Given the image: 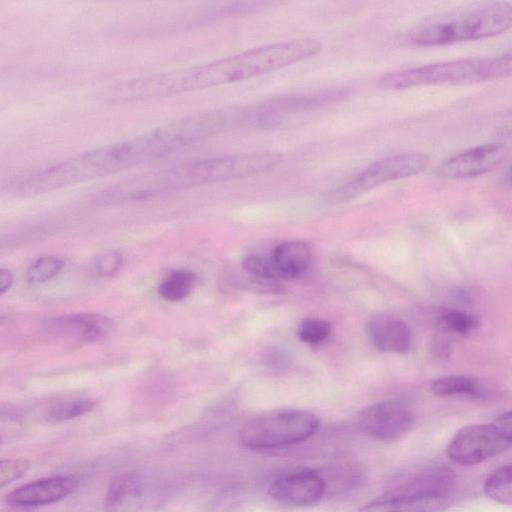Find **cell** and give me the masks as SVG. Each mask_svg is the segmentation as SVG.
I'll return each instance as SVG.
<instances>
[{
  "mask_svg": "<svg viewBox=\"0 0 512 512\" xmlns=\"http://www.w3.org/2000/svg\"><path fill=\"white\" fill-rule=\"evenodd\" d=\"M319 426L318 417L309 411H277L247 423L239 433V442L251 450L281 448L309 439Z\"/></svg>",
  "mask_w": 512,
  "mask_h": 512,
  "instance_id": "6",
  "label": "cell"
},
{
  "mask_svg": "<svg viewBox=\"0 0 512 512\" xmlns=\"http://www.w3.org/2000/svg\"><path fill=\"white\" fill-rule=\"evenodd\" d=\"M496 131L500 135L512 136V111L505 113L496 125Z\"/></svg>",
  "mask_w": 512,
  "mask_h": 512,
  "instance_id": "31",
  "label": "cell"
},
{
  "mask_svg": "<svg viewBox=\"0 0 512 512\" xmlns=\"http://www.w3.org/2000/svg\"><path fill=\"white\" fill-rule=\"evenodd\" d=\"M280 161L272 152L210 157L188 161L122 180L103 190L98 199L122 202L213 182L253 176Z\"/></svg>",
  "mask_w": 512,
  "mask_h": 512,
  "instance_id": "3",
  "label": "cell"
},
{
  "mask_svg": "<svg viewBox=\"0 0 512 512\" xmlns=\"http://www.w3.org/2000/svg\"><path fill=\"white\" fill-rule=\"evenodd\" d=\"M492 425L502 439L512 446V409L500 414Z\"/></svg>",
  "mask_w": 512,
  "mask_h": 512,
  "instance_id": "30",
  "label": "cell"
},
{
  "mask_svg": "<svg viewBox=\"0 0 512 512\" xmlns=\"http://www.w3.org/2000/svg\"><path fill=\"white\" fill-rule=\"evenodd\" d=\"M272 258L285 280L293 279L307 270L311 250L304 242L289 241L278 245L273 251Z\"/></svg>",
  "mask_w": 512,
  "mask_h": 512,
  "instance_id": "19",
  "label": "cell"
},
{
  "mask_svg": "<svg viewBox=\"0 0 512 512\" xmlns=\"http://www.w3.org/2000/svg\"><path fill=\"white\" fill-rule=\"evenodd\" d=\"M507 152L506 145L501 142L473 146L445 159L435 173L447 180L479 176L498 166Z\"/></svg>",
  "mask_w": 512,
  "mask_h": 512,
  "instance_id": "11",
  "label": "cell"
},
{
  "mask_svg": "<svg viewBox=\"0 0 512 512\" xmlns=\"http://www.w3.org/2000/svg\"><path fill=\"white\" fill-rule=\"evenodd\" d=\"M455 482L456 477L450 467L432 464L415 474L396 494L450 497Z\"/></svg>",
  "mask_w": 512,
  "mask_h": 512,
  "instance_id": "16",
  "label": "cell"
},
{
  "mask_svg": "<svg viewBox=\"0 0 512 512\" xmlns=\"http://www.w3.org/2000/svg\"><path fill=\"white\" fill-rule=\"evenodd\" d=\"M321 48L322 44L312 38L269 44L205 64L129 80L125 93L134 101L234 83L307 59Z\"/></svg>",
  "mask_w": 512,
  "mask_h": 512,
  "instance_id": "2",
  "label": "cell"
},
{
  "mask_svg": "<svg viewBox=\"0 0 512 512\" xmlns=\"http://www.w3.org/2000/svg\"><path fill=\"white\" fill-rule=\"evenodd\" d=\"M196 276L188 270H178L167 276L158 288L159 295L167 301H180L189 296Z\"/></svg>",
  "mask_w": 512,
  "mask_h": 512,
  "instance_id": "23",
  "label": "cell"
},
{
  "mask_svg": "<svg viewBox=\"0 0 512 512\" xmlns=\"http://www.w3.org/2000/svg\"><path fill=\"white\" fill-rule=\"evenodd\" d=\"M510 447L491 424H471L460 428L450 440L446 454L462 466H472L495 457Z\"/></svg>",
  "mask_w": 512,
  "mask_h": 512,
  "instance_id": "9",
  "label": "cell"
},
{
  "mask_svg": "<svg viewBox=\"0 0 512 512\" xmlns=\"http://www.w3.org/2000/svg\"><path fill=\"white\" fill-rule=\"evenodd\" d=\"M345 95L346 90L337 88L286 95L260 106L254 112V118L262 125H276L285 117L328 104Z\"/></svg>",
  "mask_w": 512,
  "mask_h": 512,
  "instance_id": "13",
  "label": "cell"
},
{
  "mask_svg": "<svg viewBox=\"0 0 512 512\" xmlns=\"http://www.w3.org/2000/svg\"><path fill=\"white\" fill-rule=\"evenodd\" d=\"M367 332L371 342L381 351L406 354L410 350V328L399 318L375 316L368 322Z\"/></svg>",
  "mask_w": 512,
  "mask_h": 512,
  "instance_id": "15",
  "label": "cell"
},
{
  "mask_svg": "<svg viewBox=\"0 0 512 512\" xmlns=\"http://www.w3.org/2000/svg\"><path fill=\"white\" fill-rule=\"evenodd\" d=\"M478 326V320L471 314L454 309L440 310L436 318L437 331L448 335H466Z\"/></svg>",
  "mask_w": 512,
  "mask_h": 512,
  "instance_id": "22",
  "label": "cell"
},
{
  "mask_svg": "<svg viewBox=\"0 0 512 512\" xmlns=\"http://www.w3.org/2000/svg\"><path fill=\"white\" fill-rule=\"evenodd\" d=\"M485 495L501 504L512 505V464L494 470L485 480Z\"/></svg>",
  "mask_w": 512,
  "mask_h": 512,
  "instance_id": "21",
  "label": "cell"
},
{
  "mask_svg": "<svg viewBox=\"0 0 512 512\" xmlns=\"http://www.w3.org/2000/svg\"><path fill=\"white\" fill-rule=\"evenodd\" d=\"M63 261L55 256H44L35 260L28 269L30 283H43L53 278L62 269Z\"/></svg>",
  "mask_w": 512,
  "mask_h": 512,
  "instance_id": "26",
  "label": "cell"
},
{
  "mask_svg": "<svg viewBox=\"0 0 512 512\" xmlns=\"http://www.w3.org/2000/svg\"><path fill=\"white\" fill-rule=\"evenodd\" d=\"M167 488L153 475L125 472L113 478L104 500L105 512H155L165 502Z\"/></svg>",
  "mask_w": 512,
  "mask_h": 512,
  "instance_id": "7",
  "label": "cell"
},
{
  "mask_svg": "<svg viewBox=\"0 0 512 512\" xmlns=\"http://www.w3.org/2000/svg\"><path fill=\"white\" fill-rule=\"evenodd\" d=\"M507 180H508V183L512 186V166L510 167V169L508 171Z\"/></svg>",
  "mask_w": 512,
  "mask_h": 512,
  "instance_id": "33",
  "label": "cell"
},
{
  "mask_svg": "<svg viewBox=\"0 0 512 512\" xmlns=\"http://www.w3.org/2000/svg\"><path fill=\"white\" fill-rule=\"evenodd\" d=\"M512 27V5L492 2L430 18L409 34L411 44L445 46L496 36Z\"/></svg>",
  "mask_w": 512,
  "mask_h": 512,
  "instance_id": "4",
  "label": "cell"
},
{
  "mask_svg": "<svg viewBox=\"0 0 512 512\" xmlns=\"http://www.w3.org/2000/svg\"><path fill=\"white\" fill-rule=\"evenodd\" d=\"M13 274L9 269L2 268L0 270V293L4 294L13 283Z\"/></svg>",
  "mask_w": 512,
  "mask_h": 512,
  "instance_id": "32",
  "label": "cell"
},
{
  "mask_svg": "<svg viewBox=\"0 0 512 512\" xmlns=\"http://www.w3.org/2000/svg\"><path fill=\"white\" fill-rule=\"evenodd\" d=\"M95 401L87 397L65 399L53 404L46 412L50 422H63L76 418L93 409Z\"/></svg>",
  "mask_w": 512,
  "mask_h": 512,
  "instance_id": "24",
  "label": "cell"
},
{
  "mask_svg": "<svg viewBox=\"0 0 512 512\" xmlns=\"http://www.w3.org/2000/svg\"><path fill=\"white\" fill-rule=\"evenodd\" d=\"M414 424V414L407 403L389 399L365 408L358 426L367 436L379 441H395L407 434Z\"/></svg>",
  "mask_w": 512,
  "mask_h": 512,
  "instance_id": "10",
  "label": "cell"
},
{
  "mask_svg": "<svg viewBox=\"0 0 512 512\" xmlns=\"http://www.w3.org/2000/svg\"><path fill=\"white\" fill-rule=\"evenodd\" d=\"M242 267L248 274L261 279L285 280L272 256L250 254L244 258Z\"/></svg>",
  "mask_w": 512,
  "mask_h": 512,
  "instance_id": "25",
  "label": "cell"
},
{
  "mask_svg": "<svg viewBox=\"0 0 512 512\" xmlns=\"http://www.w3.org/2000/svg\"><path fill=\"white\" fill-rule=\"evenodd\" d=\"M429 163L427 155L418 152L395 154L378 160L332 193L336 200L355 197L384 183L406 178L423 171Z\"/></svg>",
  "mask_w": 512,
  "mask_h": 512,
  "instance_id": "8",
  "label": "cell"
},
{
  "mask_svg": "<svg viewBox=\"0 0 512 512\" xmlns=\"http://www.w3.org/2000/svg\"><path fill=\"white\" fill-rule=\"evenodd\" d=\"M48 327L55 333L93 341L108 335L114 327L107 316L95 313H83L52 319Z\"/></svg>",
  "mask_w": 512,
  "mask_h": 512,
  "instance_id": "17",
  "label": "cell"
},
{
  "mask_svg": "<svg viewBox=\"0 0 512 512\" xmlns=\"http://www.w3.org/2000/svg\"><path fill=\"white\" fill-rule=\"evenodd\" d=\"M210 135L208 119L196 113L30 173L13 182L11 190L33 196L75 185L146 163Z\"/></svg>",
  "mask_w": 512,
  "mask_h": 512,
  "instance_id": "1",
  "label": "cell"
},
{
  "mask_svg": "<svg viewBox=\"0 0 512 512\" xmlns=\"http://www.w3.org/2000/svg\"><path fill=\"white\" fill-rule=\"evenodd\" d=\"M77 482L67 476L41 478L12 490L6 503L15 508H32L52 504L70 495Z\"/></svg>",
  "mask_w": 512,
  "mask_h": 512,
  "instance_id": "14",
  "label": "cell"
},
{
  "mask_svg": "<svg viewBox=\"0 0 512 512\" xmlns=\"http://www.w3.org/2000/svg\"><path fill=\"white\" fill-rule=\"evenodd\" d=\"M29 467V461L24 458H2L0 461V487L25 475Z\"/></svg>",
  "mask_w": 512,
  "mask_h": 512,
  "instance_id": "28",
  "label": "cell"
},
{
  "mask_svg": "<svg viewBox=\"0 0 512 512\" xmlns=\"http://www.w3.org/2000/svg\"><path fill=\"white\" fill-rule=\"evenodd\" d=\"M331 333V325L326 320L307 318L298 329L299 339L306 343H317L326 339Z\"/></svg>",
  "mask_w": 512,
  "mask_h": 512,
  "instance_id": "27",
  "label": "cell"
},
{
  "mask_svg": "<svg viewBox=\"0 0 512 512\" xmlns=\"http://www.w3.org/2000/svg\"><path fill=\"white\" fill-rule=\"evenodd\" d=\"M492 57L469 58L426 64L388 73L379 85L386 90H401L425 85L466 84L493 80Z\"/></svg>",
  "mask_w": 512,
  "mask_h": 512,
  "instance_id": "5",
  "label": "cell"
},
{
  "mask_svg": "<svg viewBox=\"0 0 512 512\" xmlns=\"http://www.w3.org/2000/svg\"><path fill=\"white\" fill-rule=\"evenodd\" d=\"M450 497L394 494L362 505L357 512H441Z\"/></svg>",
  "mask_w": 512,
  "mask_h": 512,
  "instance_id": "18",
  "label": "cell"
},
{
  "mask_svg": "<svg viewBox=\"0 0 512 512\" xmlns=\"http://www.w3.org/2000/svg\"><path fill=\"white\" fill-rule=\"evenodd\" d=\"M431 390L438 396L467 395L482 397L484 388L475 379L464 375L440 377L431 383Z\"/></svg>",
  "mask_w": 512,
  "mask_h": 512,
  "instance_id": "20",
  "label": "cell"
},
{
  "mask_svg": "<svg viewBox=\"0 0 512 512\" xmlns=\"http://www.w3.org/2000/svg\"><path fill=\"white\" fill-rule=\"evenodd\" d=\"M326 490V481L318 472L302 469L282 475L269 487L270 497L291 507H308L318 503Z\"/></svg>",
  "mask_w": 512,
  "mask_h": 512,
  "instance_id": "12",
  "label": "cell"
},
{
  "mask_svg": "<svg viewBox=\"0 0 512 512\" xmlns=\"http://www.w3.org/2000/svg\"><path fill=\"white\" fill-rule=\"evenodd\" d=\"M122 262V255L116 251H111L97 258L95 268L101 276L111 277L121 268Z\"/></svg>",
  "mask_w": 512,
  "mask_h": 512,
  "instance_id": "29",
  "label": "cell"
}]
</instances>
